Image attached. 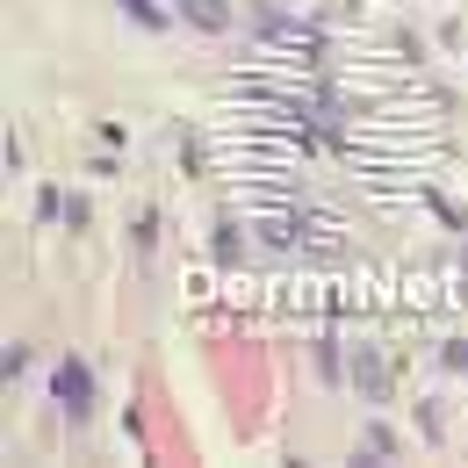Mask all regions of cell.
I'll return each instance as SVG.
<instances>
[{"mask_svg": "<svg viewBox=\"0 0 468 468\" xmlns=\"http://www.w3.org/2000/svg\"><path fill=\"white\" fill-rule=\"evenodd\" d=\"M51 389H58V404L72 410V418H87V410H94V375H87L80 360H65L58 375H51Z\"/></svg>", "mask_w": 468, "mask_h": 468, "instance_id": "6da1fadb", "label": "cell"}, {"mask_svg": "<svg viewBox=\"0 0 468 468\" xmlns=\"http://www.w3.org/2000/svg\"><path fill=\"white\" fill-rule=\"evenodd\" d=\"M353 382H360V397H367V404H382V397H389V367H382V353H375V346H360Z\"/></svg>", "mask_w": 468, "mask_h": 468, "instance_id": "7a4b0ae2", "label": "cell"}, {"mask_svg": "<svg viewBox=\"0 0 468 468\" xmlns=\"http://www.w3.org/2000/svg\"><path fill=\"white\" fill-rule=\"evenodd\" d=\"M180 15H187L195 29H209V37L231 29V0H180Z\"/></svg>", "mask_w": 468, "mask_h": 468, "instance_id": "3957f363", "label": "cell"}, {"mask_svg": "<svg viewBox=\"0 0 468 468\" xmlns=\"http://www.w3.org/2000/svg\"><path fill=\"white\" fill-rule=\"evenodd\" d=\"M360 447H367V454H397V432H389V425H367Z\"/></svg>", "mask_w": 468, "mask_h": 468, "instance_id": "277c9868", "label": "cell"}, {"mask_svg": "<svg viewBox=\"0 0 468 468\" xmlns=\"http://www.w3.org/2000/svg\"><path fill=\"white\" fill-rule=\"evenodd\" d=\"M260 238H267V245H289L295 224H289V217H267V224H260Z\"/></svg>", "mask_w": 468, "mask_h": 468, "instance_id": "5b68a950", "label": "cell"}, {"mask_svg": "<svg viewBox=\"0 0 468 468\" xmlns=\"http://www.w3.org/2000/svg\"><path fill=\"white\" fill-rule=\"evenodd\" d=\"M440 360H447V367H462V375H468V339H447V353H440Z\"/></svg>", "mask_w": 468, "mask_h": 468, "instance_id": "8992f818", "label": "cell"}, {"mask_svg": "<svg viewBox=\"0 0 468 468\" xmlns=\"http://www.w3.org/2000/svg\"><path fill=\"white\" fill-rule=\"evenodd\" d=\"M122 7H130V15H137V22H152V29H159V22H166V15H159V7H152V0H122Z\"/></svg>", "mask_w": 468, "mask_h": 468, "instance_id": "52a82bcc", "label": "cell"}]
</instances>
